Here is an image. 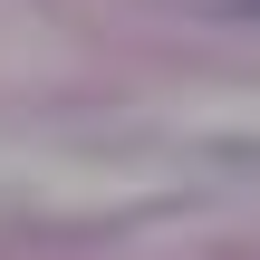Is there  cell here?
<instances>
[{"mask_svg":"<svg viewBox=\"0 0 260 260\" xmlns=\"http://www.w3.org/2000/svg\"><path fill=\"white\" fill-rule=\"evenodd\" d=\"M251 10H260V0H251Z\"/></svg>","mask_w":260,"mask_h":260,"instance_id":"6da1fadb","label":"cell"}]
</instances>
